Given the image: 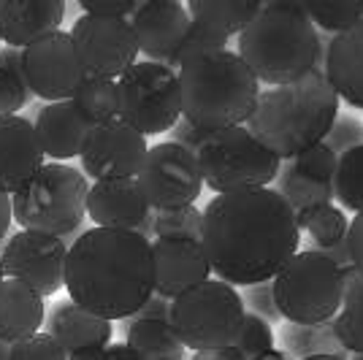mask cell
Here are the masks:
<instances>
[{
    "label": "cell",
    "mask_w": 363,
    "mask_h": 360,
    "mask_svg": "<svg viewBox=\"0 0 363 360\" xmlns=\"http://www.w3.org/2000/svg\"><path fill=\"white\" fill-rule=\"evenodd\" d=\"M298 244L296 211L272 187L214 196L203 209L201 247L212 274L230 287L272 282Z\"/></svg>",
    "instance_id": "obj_1"
},
{
    "label": "cell",
    "mask_w": 363,
    "mask_h": 360,
    "mask_svg": "<svg viewBox=\"0 0 363 360\" xmlns=\"http://www.w3.org/2000/svg\"><path fill=\"white\" fill-rule=\"evenodd\" d=\"M62 287L92 315L130 320L155 293L152 241L130 230L90 227L68 244Z\"/></svg>",
    "instance_id": "obj_2"
},
{
    "label": "cell",
    "mask_w": 363,
    "mask_h": 360,
    "mask_svg": "<svg viewBox=\"0 0 363 360\" xmlns=\"http://www.w3.org/2000/svg\"><path fill=\"white\" fill-rule=\"evenodd\" d=\"M339 120V95L323 71H309L293 84L260 90L247 130L279 160H296L301 152L325 141Z\"/></svg>",
    "instance_id": "obj_3"
},
{
    "label": "cell",
    "mask_w": 363,
    "mask_h": 360,
    "mask_svg": "<svg viewBox=\"0 0 363 360\" xmlns=\"http://www.w3.org/2000/svg\"><path fill=\"white\" fill-rule=\"evenodd\" d=\"M260 84L282 87L318 71L323 41L301 3H263L239 33V52Z\"/></svg>",
    "instance_id": "obj_4"
},
{
    "label": "cell",
    "mask_w": 363,
    "mask_h": 360,
    "mask_svg": "<svg viewBox=\"0 0 363 360\" xmlns=\"http://www.w3.org/2000/svg\"><path fill=\"white\" fill-rule=\"evenodd\" d=\"M177 79L182 120L209 133L247 125L260 98V81L230 49L209 52L184 62L177 71Z\"/></svg>",
    "instance_id": "obj_5"
},
{
    "label": "cell",
    "mask_w": 363,
    "mask_h": 360,
    "mask_svg": "<svg viewBox=\"0 0 363 360\" xmlns=\"http://www.w3.org/2000/svg\"><path fill=\"white\" fill-rule=\"evenodd\" d=\"M87 176L68 163H44L25 190L11 196V217L19 230L68 239L87 217Z\"/></svg>",
    "instance_id": "obj_6"
},
{
    "label": "cell",
    "mask_w": 363,
    "mask_h": 360,
    "mask_svg": "<svg viewBox=\"0 0 363 360\" xmlns=\"http://www.w3.org/2000/svg\"><path fill=\"white\" fill-rule=\"evenodd\" d=\"M279 317L293 325L331 322L345 298V271L315 249H298L272 279Z\"/></svg>",
    "instance_id": "obj_7"
},
{
    "label": "cell",
    "mask_w": 363,
    "mask_h": 360,
    "mask_svg": "<svg viewBox=\"0 0 363 360\" xmlns=\"http://www.w3.org/2000/svg\"><path fill=\"white\" fill-rule=\"evenodd\" d=\"M196 160L203 184L217 196L263 190L282 168V160L266 150L247 125L212 130L196 152Z\"/></svg>",
    "instance_id": "obj_8"
},
{
    "label": "cell",
    "mask_w": 363,
    "mask_h": 360,
    "mask_svg": "<svg viewBox=\"0 0 363 360\" xmlns=\"http://www.w3.org/2000/svg\"><path fill=\"white\" fill-rule=\"evenodd\" d=\"M244 315L247 306L242 293L209 276L203 285L171 300L168 322L184 349L203 352V349H223L236 344Z\"/></svg>",
    "instance_id": "obj_9"
},
{
    "label": "cell",
    "mask_w": 363,
    "mask_h": 360,
    "mask_svg": "<svg viewBox=\"0 0 363 360\" xmlns=\"http://www.w3.org/2000/svg\"><path fill=\"white\" fill-rule=\"evenodd\" d=\"M120 120L144 135L168 133L182 120L177 71L160 62L141 60L117 79Z\"/></svg>",
    "instance_id": "obj_10"
},
{
    "label": "cell",
    "mask_w": 363,
    "mask_h": 360,
    "mask_svg": "<svg viewBox=\"0 0 363 360\" xmlns=\"http://www.w3.org/2000/svg\"><path fill=\"white\" fill-rule=\"evenodd\" d=\"M136 184L152 211L193 206L203 190L196 154L174 141H160L147 150Z\"/></svg>",
    "instance_id": "obj_11"
},
{
    "label": "cell",
    "mask_w": 363,
    "mask_h": 360,
    "mask_svg": "<svg viewBox=\"0 0 363 360\" xmlns=\"http://www.w3.org/2000/svg\"><path fill=\"white\" fill-rule=\"evenodd\" d=\"M68 35L74 41L84 76L117 81L130 65L138 62V44L128 19L84 14L76 19Z\"/></svg>",
    "instance_id": "obj_12"
},
{
    "label": "cell",
    "mask_w": 363,
    "mask_h": 360,
    "mask_svg": "<svg viewBox=\"0 0 363 360\" xmlns=\"http://www.w3.org/2000/svg\"><path fill=\"white\" fill-rule=\"evenodd\" d=\"M68 244L57 236L19 230L0 249V271L6 279H19L41 298L55 296L65 282Z\"/></svg>",
    "instance_id": "obj_13"
},
{
    "label": "cell",
    "mask_w": 363,
    "mask_h": 360,
    "mask_svg": "<svg viewBox=\"0 0 363 360\" xmlns=\"http://www.w3.org/2000/svg\"><path fill=\"white\" fill-rule=\"evenodd\" d=\"M147 150H150L147 138L122 120L92 125L79 154L82 174L95 181L136 179Z\"/></svg>",
    "instance_id": "obj_14"
},
{
    "label": "cell",
    "mask_w": 363,
    "mask_h": 360,
    "mask_svg": "<svg viewBox=\"0 0 363 360\" xmlns=\"http://www.w3.org/2000/svg\"><path fill=\"white\" fill-rule=\"evenodd\" d=\"M25 81L33 95L46 103L74 98L79 84L84 81V71L68 33H49L25 49Z\"/></svg>",
    "instance_id": "obj_15"
},
{
    "label": "cell",
    "mask_w": 363,
    "mask_h": 360,
    "mask_svg": "<svg viewBox=\"0 0 363 360\" xmlns=\"http://www.w3.org/2000/svg\"><path fill=\"white\" fill-rule=\"evenodd\" d=\"M130 28L136 35L138 55L150 62H160L171 68L184 33L190 28V14L179 0H144L130 14Z\"/></svg>",
    "instance_id": "obj_16"
},
{
    "label": "cell",
    "mask_w": 363,
    "mask_h": 360,
    "mask_svg": "<svg viewBox=\"0 0 363 360\" xmlns=\"http://www.w3.org/2000/svg\"><path fill=\"white\" fill-rule=\"evenodd\" d=\"M152 214L138 190L136 179H108L90 184L87 193V217L95 227L130 230L152 241Z\"/></svg>",
    "instance_id": "obj_17"
},
{
    "label": "cell",
    "mask_w": 363,
    "mask_h": 360,
    "mask_svg": "<svg viewBox=\"0 0 363 360\" xmlns=\"http://www.w3.org/2000/svg\"><path fill=\"white\" fill-rule=\"evenodd\" d=\"M152 263H155V293L168 300L203 285L212 274L201 241L152 239Z\"/></svg>",
    "instance_id": "obj_18"
},
{
    "label": "cell",
    "mask_w": 363,
    "mask_h": 360,
    "mask_svg": "<svg viewBox=\"0 0 363 360\" xmlns=\"http://www.w3.org/2000/svg\"><path fill=\"white\" fill-rule=\"evenodd\" d=\"M44 168V150L30 120L11 114L0 117V190L16 196Z\"/></svg>",
    "instance_id": "obj_19"
},
{
    "label": "cell",
    "mask_w": 363,
    "mask_h": 360,
    "mask_svg": "<svg viewBox=\"0 0 363 360\" xmlns=\"http://www.w3.org/2000/svg\"><path fill=\"white\" fill-rule=\"evenodd\" d=\"M62 0H0V44L28 49L49 33L60 30Z\"/></svg>",
    "instance_id": "obj_20"
},
{
    "label": "cell",
    "mask_w": 363,
    "mask_h": 360,
    "mask_svg": "<svg viewBox=\"0 0 363 360\" xmlns=\"http://www.w3.org/2000/svg\"><path fill=\"white\" fill-rule=\"evenodd\" d=\"M33 128L44 150V157H52V163H68L71 157L82 154L92 125L79 114L74 101H57V103H46L38 111Z\"/></svg>",
    "instance_id": "obj_21"
},
{
    "label": "cell",
    "mask_w": 363,
    "mask_h": 360,
    "mask_svg": "<svg viewBox=\"0 0 363 360\" xmlns=\"http://www.w3.org/2000/svg\"><path fill=\"white\" fill-rule=\"evenodd\" d=\"M323 74L339 101L363 111V19L347 33L331 38Z\"/></svg>",
    "instance_id": "obj_22"
},
{
    "label": "cell",
    "mask_w": 363,
    "mask_h": 360,
    "mask_svg": "<svg viewBox=\"0 0 363 360\" xmlns=\"http://www.w3.org/2000/svg\"><path fill=\"white\" fill-rule=\"evenodd\" d=\"M46 333L71 355L76 349L111 344V322L76 306L74 300H60L46 315Z\"/></svg>",
    "instance_id": "obj_23"
},
{
    "label": "cell",
    "mask_w": 363,
    "mask_h": 360,
    "mask_svg": "<svg viewBox=\"0 0 363 360\" xmlns=\"http://www.w3.org/2000/svg\"><path fill=\"white\" fill-rule=\"evenodd\" d=\"M44 325V298L19 279L0 282V339L16 344Z\"/></svg>",
    "instance_id": "obj_24"
},
{
    "label": "cell",
    "mask_w": 363,
    "mask_h": 360,
    "mask_svg": "<svg viewBox=\"0 0 363 360\" xmlns=\"http://www.w3.org/2000/svg\"><path fill=\"white\" fill-rule=\"evenodd\" d=\"M128 349L138 360H184V344L168 320H128Z\"/></svg>",
    "instance_id": "obj_25"
},
{
    "label": "cell",
    "mask_w": 363,
    "mask_h": 360,
    "mask_svg": "<svg viewBox=\"0 0 363 360\" xmlns=\"http://www.w3.org/2000/svg\"><path fill=\"white\" fill-rule=\"evenodd\" d=\"M260 0H190L184 3L193 22H201L225 38L242 33L260 11Z\"/></svg>",
    "instance_id": "obj_26"
},
{
    "label": "cell",
    "mask_w": 363,
    "mask_h": 360,
    "mask_svg": "<svg viewBox=\"0 0 363 360\" xmlns=\"http://www.w3.org/2000/svg\"><path fill=\"white\" fill-rule=\"evenodd\" d=\"M333 330L345 352L363 355V276L352 266L345 269V298L333 317Z\"/></svg>",
    "instance_id": "obj_27"
},
{
    "label": "cell",
    "mask_w": 363,
    "mask_h": 360,
    "mask_svg": "<svg viewBox=\"0 0 363 360\" xmlns=\"http://www.w3.org/2000/svg\"><path fill=\"white\" fill-rule=\"evenodd\" d=\"M71 101L90 125L120 120V90H117L114 79L84 76V81L79 84V90L74 92Z\"/></svg>",
    "instance_id": "obj_28"
},
{
    "label": "cell",
    "mask_w": 363,
    "mask_h": 360,
    "mask_svg": "<svg viewBox=\"0 0 363 360\" xmlns=\"http://www.w3.org/2000/svg\"><path fill=\"white\" fill-rule=\"evenodd\" d=\"M296 220H298V227L309 233L312 249H318V252L347 241L350 220L345 217V211L336 209L333 203H320L312 209L296 211Z\"/></svg>",
    "instance_id": "obj_29"
},
{
    "label": "cell",
    "mask_w": 363,
    "mask_h": 360,
    "mask_svg": "<svg viewBox=\"0 0 363 360\" xmlns=\"http://www.w3.org/2000/svg\"><path fill=\"white\" fill-rule=\"evenodd\" d=\"M277 179H279V190H277V193L288 201L293 211L312 209V206L331 203L333 201V181L306 176L301 171H296L290 163L279 168Z\"/></svg>",
    "instance_id": "obj_30"
},
{
    "label": "cell",
    "mask_w": 363,
    "mask_h": 360,
    "mask_svg": "<svg viewBox=\"0 0 363 360\" xmlns=\"http://www.w3.org/2000/svg\"><path fill=\"white\" fill-rule=\"evenodd\" d=\"M282 342L288 347L290 355H296L298 360L312 358V355H342L345 358V349L336 339V330L331 322H315V325H285L282 333ZM285 352V355H288Z\"/></svg>",
    "instance_id": "obj_31"
},
{
    "label": "cell",
    "mask_w": 363,
    "mask_h": 360,
    "mask_svg": "<svg viewBox=\"0 0 363 360\" xmlns=\"http://www.w3.org/2000/svg\"><path fill=\"white\" fill-rule=\"evenodd\" d=\"M303 14L320 30L342 35L363 19V0H306Z\"/></svg>",
    "instance_id": "obj_32"
},
{
    "label": "cell",
    "mask_w": 363,
    "mask_h": 360,
    "mask_svg": "<svg viewBox=\"0 0 363 360\" xmlns=\"http://www.w3.org/2000/svg\"><path fill=\"white\" fill-rule=\"evenodd\" d=\"M333 198L355 214L363 211V144L339 154L333 174Z\"/></svg>",
    "instance_id": "obj_33"
},
{
    "label": "cell",
    "mask_w": 363,
    "mask_h": 360,
    "mask_svg": "<svg viewBox=\"0 0 363 360\" xmlns=\"http://www.w3.org/2000/svg\"><path fill=\"white\" fill-rule=\"evenodd\" d=\"M201 233H203V211L198 209L196 203L152 214V236L155 239L201 241Z\"/></svg>",
    "instance_id": "obj_34"
},
{
    "label": "cell",
    "mask_w": 363,
    "mask_h": 360,
    "mask_svg": "<svg viewBox=\"0 0 363 360\" xmlns=\"http://www.w3.org/2000/svg\"><path fill=\"white\" fill-rule=\"evenodd\" d=\"M220 49H228L225 35L212 30V28H206V25H201V22H193V19H190V28H187V33H184V41H182L179 49H177L174 60H171V68L179 71L184 62L196 60V57H201V55H209V52H220Z\"/></svg>",
    "instance_id": "obj_35"
},
{
    "label": "cell",
    "mask_w": 363,
    "mask_h": 360,
    "mask_svg": "<svg viewBox=\"0 0 363 360\" xmlns=\"http://www.w3.org/2000/svg\"><path fill=\"white\" fill-rule=\"evenodd\" d=\"M236 349L242 352L244 358H255L260 352H269L274 349V330L272 322L263 320V317L247 312L242 322V330H239V339H236Z\"/></svg>",
    "instance_id": "obj_36"
},
{
    "label": "cell",
    "mask_w": 363,
    "mask_h": 360,
    "mask_svg": "<svg viewBox=\"0 0 363 360\" xmlns=\"http://www.w3.org/2000/svg\"><path fill=\"white\" fill-rule=\"evenodd\" d=\"M336 163H339V154H336L325 141L309 147V150L301 152L296 160H290V165H293L296 171H301L306 176H315V179H323V181H333Z\"/></svg>",
    "instance_id": "obj_37"
},
{
    "label": "cell",
    "mask_w": 363,
    "mask_h": 360,
    "mask_svg": "<svg viewBox=\"0 0 363 360\" xmlns=\"http://www.w3.org/2000/svg\"><path fill=\"white\" fill-rule=\"evenodd\" d=\"M11 360H68V352L46 330H38L11 344Z\"/></svg>",
    "instance_id": "obj_38"
},
{
    "label": "cell",
    "mask_w": 363,
    "mask_h": 360,
    "mask_svg": "<svg viewBox=\"0 0 363 360\" xmlns=\"http://www.w3.org/2000/svg\"><path fill=\"white\" fill-rule=\"evenodd\" d=\"M33 92L25 81V76H16L6 68H0V117H11L30 103Z\"/></svg>",
    "instance_id": "obj_39"
},
{
    "label": "cell",
    "mask_w": 363,
    "mask_h": 360,
    "mask_svg": "<svg viewBox=\"0 0 363 360\" xmlns=\"http://www.w3.org/2000/svg\"><path fill=\"white\" fill-rule=\"evenodd\" d=\"M325 144L331 147L336 154H345L347 150H355L363 144V125L355 120H336L331 133L325 138Z\"/></svg>",
    "instance_id": "obj_40"
},
{
    "label": "cell",
    "mask_w": 363,
    "mask_h": 360,
    "mask_svg": "<svg viewBox=\"0 0 363 360\" xmlns=\"http://www.w3.org/2000/svg\"><path fill=\"white\" fill-rule=\"evenodd\" d=\"M84 14L90 16H106V19H130L136 11V0H82L79 3Z\"/></svg>",
    "instance_id": "obj_41"
},
{
    "label": "cell",
    "mask_w": 363,
    "mask_h": 360,
    "mask_svg": "<svg viewBox=\"0 0 363 360\" xmlns=\"http://www.w3.org/2000/svg\"><path fill=\"white\" fill-rule=\"evenodd\" d=\"M242 298H244V296H242ZM244 306H250V309H252V315L263 317V320H269V322L279 317V312H277V303H274V296H272V282L247 287Z\"/></svg>",
    "instance_id": "obj_42"
},
{
    "label": "cell",
    "mask_w": 363,
    "mask_h": 360,
    "mask_svg": "<svg viewBox=\"0 0 363 360\" xmlns=\"http://www.w3.org/2000/svg\"><path fill=\"white\" fill-rule=\"evenodd\" d=\"M206 135H209V130H198L196 125H190L187 120H179L171 128V141L179 144L182 150L193 152V154L201 150V144H203Z\"/></svg>",
    "instance_id": "obj_43"
},
{
    "label": "cell",
    "mask_w": 363,
    "mask_h": 360,
    "mask_svg": "<svg viewBox=\"0 0 363 360\" xmlns=\"http://www.w3.org/2000/svg\"><path fill=\"white\" fill-rule=\"evenodd\" d=\"M347 257L350 266L363 276V211L355 214V220L347 227Z\"/></svg>",
    "instance_id": "obj_44"
},
{
    "label": "cell",
    "mask_w": 363,
    "mask_h": 360,
    "mask_svg": "<svg viewBox=\"0 0 363 360\" xmlns=\"http://www.w3.org/2000/svg\"><path fill=\"white\" fill-rule=\"evenodd\" d=\"M168 315H171V300L157 296V293H152L147 303L130 320H168Z\"/></svg>",
    "instance_id": "obj_45"
},
{
    "label": "cell",
    "mask_w": 363,
    "mask_h": 360,
    "mask_svg": "<svg viewBox=\"0 0 363 360\" xmlns=\"http://www.w3.org/2000/svg\"><path fill=\"white\" fill-rule=\"evenodd\" d=\"M0 68H6L16 76H25V49L3 46L0 49Z\"/></svg>",
    "instance_id": "obj_46"
},
{
    "label": "cell",
    "mask_w": 363,
    "mask_h": 360,
    "mask_svg": "<svg viewBox=\"0 0 363 360\" xmlns=\"http://www.w3.org/2000/svg\"><path fill=\"white\" fill-rule=\"evenodd\" d=\"M190 360H247L236 349V347H223V349H203V352H193Z\"/></svg>",
    "instance_id": "obj_47"
},
{
    "label": "cell",
    "mask_w": 363,
    "mask_h": 360,
    "mask_svg": "<svg viewBox=\"0 0 363 360\" xmlns=\"http://www.w3.org/2000/svg\"><path fill=\"white\" fill-rule=\"evenodd\" d=\"M11 223H14V217H11V196H6V193L0 190V241L6 239Z\"/></svg>",
    "instance_id": "obj_48"
},
{
    "label": "cell",
    "mask_w": 363,
    "mask_h": 360,
    "mask_svg": "<svg viewBox=\"0 0 363 360\" xmlns=\"http://www.w3.org/2000/svg\"><path fill=\"white\" fill-rule=\"evenodd\" d=\"M104 360H138V358L128 349V344H108Z\"/></svg>",
    "instance_id": "obj_49"
},
{
    "label": "cell",
    "mask_w": 363,
    "mask_h": 360,
    "mask_svg": "<svg viewBox=\"0 0 363 360\" xmlns=\"http://www.w3.org/2000/svg\"><path fill=\"white\" fill-rule=\"evenodd\" d=\"M106 347H90V349H76L68 355V360H104Z\"/></svg>",
    "instance_id": "obj_50"
},
{
    "label": "cell",
    "mask_w": 363,
    "mask_h": 360,
    "mask_svg": "<svg viewBox=\"0 0 363 360\" xmlns=\"http://www.w3.org/2000/svg\"><path fill=\"white\" fill-rule=\"evenodd\" d=\"M247 360H290L285 352H279V349H269V352H260L255 358H247Z\"/></svg>",
    "instance_id": "obj_51"
},
{
    "label": "cell",
    "mask_w": 363,
    "mask_h": 360,
    "mask_svg": "<svg viewBox=\"0 0 363 360\" xmlns=\"http://www.w3.org/2000/svg\"><path fill=\"white\" fill-rule=\"evenodd\" d=\"M0 360H11V344L0 339Z\"/></svg>",
    "instance_id": "obj_52"
},
{
    "label": "cell",
    "mask_w": 363,
    "mask_h": 360,
    "mask_svg": "<svg viewBox=\"0 0 363 360\" xmlns=\"http://www.w3.org/2000/svg\"><path fill=\"white\" fill-rule=\"evenodd\" d=\"M303 360H345L342 355H312V358H303Z\"/></svg>",
    "instance_id": "obj_53"
},
{
    "label": "cell",
    "mask_w": 363,
    "mask_h": 360,
    "mask_svg": "<svg viewBox=\"0 0 363 360\" xmlns=\"http://www.w3.org/2000/svg\"><path fill=\"white\" fill-rule=\"evenodd\" d=\"M352 360H363V355H355V358H352Z\"/></svg>",
    "instance_id": "obj_54"
},
{
    "label": "cell",
    "mask_w": 363,
    "mask_h": 360,
    "mask_svg": "<svg viewBox=\"0 0 363 360\" xmlns=\"http://www.w3.org/2000/svg\"><path fill=\"white\" fill-rule=\"evenodd\" d=\"M0 282H3V271H0Z\"/></svg>",
    "instance_id": "obj_55"
}]
</instances>
